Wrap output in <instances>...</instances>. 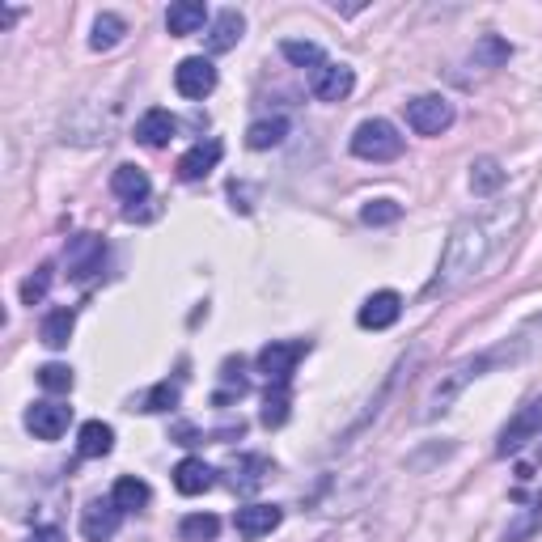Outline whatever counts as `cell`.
Instances as JSON below:
<instances>
[{
  "instance_id": "cell-28",
  "label": "cell",
  "mask_w": 542,
  "mask_h": 542,
  "mask_svg": "<svg viewBox=\"0 0 542 542\" xmlns=\"http://www.w3.org/2000/svg\"><path fill=\"white\" fill-rule=\"evenodd\" d=\"M509 56H513V47H509V39H500V34H479L475 39L479 68H500V64H509Z\"/></svg>"
},
{
  "instance_id": "cell-12",
  "label": "cell",
  "mask_w": 542,
  "mask_h": 542,
  "mask_svg": "<svg viewBox=\"0 0 542 542\" xmlns=\"http://www.w3.org/2000/svg\"><path fill=\"white\" fill-rule=\"evenodd\" d=\"M399 318H403V297L394 293V288H382V293L365 297V305H360V314H356V322L365 331H386Z\"/></svg>"
},
{
  "instance_id": "cell-1",
  "label": "cell",
  "mask_w": 542,
  "mask_h": 542,
  "mask_svg": "<svg viewBox=\"0 0 542 542\" xmlns=\"http://www.w3.org/2000/svg\"><path fill=\"white\" fill-rule=\"evenodd\" d=\"M517 225H521V204H496V208H483L475 216H462V221L449 229V242L441 250L437 276L428 284V297H449V293H458L462 284L483 276V271L492 267V259L513 242Z\"/></svg>"
},
{
  "instance_id": "cell-16",
  "label": "cell",
  "mask_w": 542,
  "mask_h": 542,
  "mask_svg": "<svg viewBox=\"0 0 542 542\" xmlns=\"http://www.w3.org/2000/svg\"><path fill=\"white\" fill-rule=\"evenodd\" d=\"M208 22V5L204 0H178V5L166 9V30L174 39H187V34H200Z\"/></svg>"
},
{
  "instance_id": "cell-31",
  "label": "cell",
  "mask_w": 542,
  "mask_h": 542,
  "mask_svg": "<svg viewBox=\"0 0 542 542\" xmlns=\"http://www.w3.org/2000/svg\"><path fill=\"white\" fill-rule=\"evenodd\" d=\"M259 420H263V428H284V420H288V386H271L267 390Z\"/></svg>"
},
{
  "instance_id": "cell-5",
  "label": "cell",
  "mask_w": 542,
  "mask_h": 542,
  "mask_svg": "<svg viewBox=\"0 0 542 542\" xmlns=\"http://www.w3.org/2000/svg\"><path fill=\"white\" fill-rule=\"evenodd\" d=\"M64 259H68V280L72 284H94L106 267V242L98 238V233H77V238L68 242Z\"/></svg>"
},
{
  "instance_id": "cell-27",
  "label": "cell",
  "mask_w": 542,
  "mask_h": 542,
  "mask_svg": "<svg viewBox=\"0 0 542 542\" xmlns=\"http://www.w3.org/2000/svg\"><path fill=\"white\" fill-rule=\"evenodd\" d=\"M216 534H221V517L212 513H187L178 521V538L183 542H216Z\"/></svg>"
},
{
  "instance_id": "cell-8",
  "label": "cell",
  "mask_w": 542,
  "mask_h": 542,
  "mask_svg": "<svg viewBox=\"0 0 542 542\" xmlns=\"http://www.w3.org/2000/svg\"><path fill=\"white\" fill-rule=\"evenodd\" d=\"M174 89H178V94H183L187 102H204L212 89H216V68H212V60H204V56L178 60V68H174Z\"/></svg>"
},
{
  "instance_id": "cell-2",
  "label": "cell",
  "mask_w": 542,
  "mask_h": 542,
  "mask_svg": "<svg viewBox=\"0 0 542 542\" xmlns=\"http://www.w3.org/2000/svg\"><path fill=\"white\" fill-rule=\"evenodd\" d=\"M542 331V318H530L526 327H521L513 339H500L496 348H487V352H475V356H466V360H458L449 373H441V382L432 386V394H428V403H424V420H437V415H445L449 407H454V399L458 394L471 386V382H479V377H487L492 369H504V365H521L530 352H534V335Z\"/></svg>"
},
{
  "instance_id": "cell-30",
  "label": "cell",
  "mask_w": 542,
  "mask_h": 542,
  "mask_svg": "<svg viewBox=\"0 0 542 542\" xmlns=\"http://www.w3.org/2000/svg\"><path fill=\"white\" fill-rule=\"evenodd\" d=\"M280 56H284L288 64H297V68H310V72H314L318 64H327L322 47L310 43V39H305V43H301V39H284V43H280Z\"/></svg>"
},
{
  "instance_id": "cell-17",
  "label": "cell",
  "mask_w": 542,
  "mask_h": 542,
  "mask_svg": "<svg viewBox=\"0 0 542 542\" xmlns=\"http://www.w3.org/2000/svg\"><path fill=\"white\" fill-rule=\"evenodd\" d=\"M242 30H246V17H242L238 9H221V13L212 17V30H208V51H212V56H221V51L238 47Z\"/></svg>"
},
{
  "instance_id": "cell-13",
  "label": "cell",
  "mask_w": 542,
  "mask_h": 542,
  "mask_svg": "<svg viewBox=\"0 0 542 542\" xmlns=\"http://www.w3.org/2000/svg\"><path fill=\"white\" fill-rule=\"evenodd\" d=\"M221 153H225V144H221V140H200V144H191V149L178 157V178H183V183H200V178H208V174L216 170Z\"/></svg>"
},
{
  "instance_id": "cell-32",
  "label": "cell",
  "mask_w": 542,
  "mask_h": 542,
  "mask_svg": "<svg viewBox=\"0 0 542 542\" xmlns=\"http://www.w3.org/2000/svg\"><path fill=\"white\" fill-rule=\"evenodd\" d=\"M221 382H225V390L216 394V407H225L229 399H242V394L250 390V382L242 377V360H225V369H221Z\"/></svg>"
},
{
  "instance_id": "cell-6",
  "label": "cell",
  "mask_w": 542,
  "mask_h": 542,
  "mask_svg": "<svg viewBox=\"0 0 542 542\" xmlns=\"http://www.w3.org/2000/svg\"><path fill=\"white\" fill-rule=\"evenodd\" d=\"M407 123H411V132H420V136H441V132L454 128V102L441 98V94L411 98L407 102Z\"/></svg>"
},
{
  "instance_id": "cell-18",
  "label": "cell",
  "mask_w": 542,
  "mask_h": 542,
  "mask_svg": "<svg viewBox=\"0 0 542 542\" xmlns=\"http://www.w3.org/2000/svg\"><path fill=\"white\" fill-rule=\"evenodd\" d=\"M212 483H216V471H212L204 458H183V462L174 466V487L183 496H204Z\"/></svg>"
},
{
  "instance_id": "cell-24",
  "label": "cell",
  "mask_w": 542,
  "mask_h": 542,
  "mask_svg": "<svg viewBox=\"0 0 542 542\" xmlns=\"http://www.w3.org/2000/svg\"><path fill=\"white\" fill-rule=\"evenodd\" d=\"M111 500L119 504L123 513H136V509H144V504L153 500V492H149V483H144V479L123 475V479H115V487H111Z\"/></svg>"
},
{
  "instance_id": "cell-23",
  "label": "cell",
  "mask_w": 542,
  "mask_h": 542,
  "mask_svg": "<svg viewBox=\"0 0 542 542\" xmlns=\"http://www.w3.org/2000/svg\"><path fill=\"white\" fill-rule=\"evenodd\" d=\"M284 136H288V119L284 115H271V119H255L246 128V144L255 153H263V149H276V144H284Z\"/></svg>"
},
{
  "instance_id": "cell-15",
  "label": "cell",
  "mask_w": 542,
  "mask_h": 542,
  "mask_svg": "<svg viewBox=\"0 0 542 542\" xmlns=\"http://www.w3.org/2000/svg\"><path fill=\"white\" fill-rule=\"evenodd\" d=\"M178 123L170 111H161V106H153V111H144L140 123H136V140L144 144V149H166V144L174 140Z\"/></svg>"
},
{
  "instance_id": "cell-4",
  "label": "cell",
  "mask_w": 542,
  "mask_h": 542,
  "mask_svg": "<svg viewBox=\"0 0 542 542\" xmlns=\"http://www.w3.org/2000/svg\"><path fill=\"white\" fill-rule=\"evenodd\" d=\"M305 352H310V343L305 339H271L267 348H259V373L271 386H288Z\"/></svg>"
},
{
  "instance_id": "cell-38",
  "label": "cell",
  "mask_w": 542,
  "mask_h": 542,
  "mask_svg": "<svg viewBox=\"0 0 542 542\" xmlns=\"http://www.w3.org/2000/svg\"><path fill=\"white\" fill-rule=\"evenodd\" d=\"M17 22V9H0V26H13Z\"/></svg>"
},
{
  "instance_id": "cell-22",
  "label": "cell",
  "mask_w": 542,
  "mask_h": 542,
  "mask_svg": "<svg viewBox=\"0 0 542 542\" xmlns=\"http://www.w3.org/2000/svg\"><path fill=\"white\" fill-rule=\"evenodd\" d=\"M111 449H115V428L111 424H102V420L81 424V432H77V454L81 458H106Z\"/></svg>"
},
{
  "instance_id": "cell-25",
  "label": "cell",
  "mask_w": 542,
  "mask_h": 542,
  "mask_svg": "<svg viewBox=\"0 0 542 542\" xmlns=\"http://www.w3.org/2000/svg\"><path fill=\"white\" fill-rule=\"evenodd\" d=\"M500 187H504V166L500 161L496 157H475L471 161V191L487 200V195H496Z\"/></svg>"
},
{
  "instance_id": "cell-26",
  "label": "cell",
  "mask_w": 542,
  "mask_h": 542,
  "mask_svg": "<svg viewBox=\"0 0 542 542\" xmlns=\"http://www.w3.org/2000/svg\"><path fill=\"white\" fill-rule=\"evenodd\" d=\"M123 34H128V22H123L119 13H98L94 17V34H89V47L94 51H111L123 43Z\"/></svg>"
},
{
  "instance_id": "cell-29",
  "label": "cell",
  "mask_w": 542,
  "mask_h": 542,
  "mask_svg": "<svg viewBox=\"0 0 542 542\" xmlns=\"http://www.w3.org/2000/svg\"><path fill=\"white\" fill-rule=\"evenodd\" d=\"M267 475H271V462L259 458V454H250V458H242L238 466H233V487H238V492H255Z\"/></svg>"
},
{
  "instance_id": "cell-11",
  "label": "cell",
  "mask_w": 542,
  "mask_h": 542,
  "mask_svg": "<svg viewBox=\"0 0 542 542\" xmlns=\"http://www.w3.org/2000/svg\"><path fill=\"white\" fill-rule=\"evenodd\" d=\"M68 424H72V407H64V403L43 399V403H34V407L26 411V428H30L39 441H60L64 432H68Z\"/></svg>"
},
{
  "instance_id": "cell-10",
  "label": "cell",
  "mask_w": 542,
  "mask_h": 542,
  "mask_svg": "<svg viewBox=\"0 0 542 542\" xmlns=\"http://www.w3.org/2000/svg\"><path fill=\"white\" fill-rule=\"evenodd\" d=\"M119 521H123V509L106 496V500H89L85 509H81V534L89 542H106V538H115L119 534Z\"/></svg>"
},
{
  "instance_id": "cell-35",
  "label": "cell",
  "mask_w": 542,
  "mask_h": 542,
  "mask_svg": "<svg viewBox=\"0 0 542 542\" xmlns=\"http://www.w3.org/2000/svg\"><path fill=\"white\" fill-rule=\"evenodd\" d=\"M399 216H403V204H394V200H369L360 208V221L365 225H394Z\"/></svg>"
},
{
  "instance_id": "cell-19",
  "label": "cell",
  "mask_w": 542,
  "mask_h": 542,
  "mask_svg": "<svg viewBox=\"0 0 542 542\" xmlns=\"http://www.w3.org/2000/svg\"><path fill=\"white\" fill-rule=\"evenodd\" d=\"M542 534V492H534L526 500V509H521L509 526H504V538L500 542H534Z\"/></svg>"
},
{
  "instance_id": "cell-7",
  "label": "cell",
  "mask_w": 542,
  "mask_h": 542,
  "mask_svg": "<svg viewBox=\"0 0 542 542\" xmlns=\"http://www.w3.org/2000/svg\"><path fill=\"white\" fill-rule=\"evenodd\" d=\"M534 437H542V399H530L526 407H521L509 424L500 428V441H496V454L509 458L517 454V449H526Z\"/></svg>"
},
{
  "instance_id": "cell-37",
  "label": "cell",
  "mask_w": 542,
  "mask_h": 542,
  "mask_svg": "<svg viewBox=\"0 0 542 542\" xmlns=\"http://www.w3.org/2000/svg\"><path fill=\"white\" fill-rule=\"evenodd\" d=\"M30 542H64V534H60L56 526H43V530H34V534H30Z\"/></svg>"
},
{
  "instance_id": "cell-14",
  "label": "cell",
  "mask_w": 542,
  "mask_h": 542,
  "mask_svg": "<svg viewBox=\"0 0 542 542\" xmlns=\"http://www.w3.org/2000/svg\"><path fill=\"white\" fill-rule=\"evenodd\" d=\"M284 521V509L280 504H246V509L233 513V526H238L242 538H263L271 534Z\"/></svg>"
},
{
  "instance_id": "cell-21",
  "label": "cell",
  "mask_w": 542,
  "mask_h": 542,
  "mask_svg": "<svg viewBox=\"0 0 542 542\" xmlns=\"http://www.w3.org/2000/svg\"><path fill=\"white\" fill-rule=\"evenodd\" d=\"M72 327H77V310H72V305H60V310H51V314L39 322V339L47 343L51 352H60V348H68Z\"/></svg>"
},
{
  "instance_id": "cell-3",
  "label": "cell",
  "mask_w": 542,
  "mask_h": 542,
  "mask_svg": "<svg viewBox=\"0 0 542 542\" xmlns=\"http://www.w3.org/2000/svg\"><path fill=\"white\" fill-rule=\"evenodd\" d=\"M352 153L360 161H373V166H386V161L403 157V136L390 119H365L352 132Z\"/></svg>"
},
{
  "instance_id": "cell-34",
  "label": "cell",
  "mask_w": 542,
  "mask_h": 542,
  "mask_svg": "<svg viewBox=\"0 0 542 542\" xmlns=\"http://www.w3.org/2000/svg\"><path fill=\"white\" fill-rule=\"evenodd\" d=\"M72 382H77V377H72V369H68V365H56V360L39 369V386H43L47 394H68Z\"/></svg>"
},
{
  "instance_id": "cell-36",
  "label": "cell",
  "mask_w": 542,
  "mask_h": 542,
  "mask_svg": "<svg viewBox=\"0 0 542 542\" xmlns=\"http://www.w3.org/2000/svg\"><path fill=\"white\" fill-rule=\"evenodd\" d=\"M47 288H51V267H39L34 276L22 280V305H39L47 297Z\"/></svg>"
},
{
  "instance_id": "cell-33",
  "label": "cell",
  "mask_w": 542,
  "mask_h": 542,
  "mask_svg": "<svg viewBox=\"0 0 542 542\" xmlns=\"http://www.w3.org/2000/svg\"><path fill=\"white\" fill-rule=\"evenodd\" d=\"M178 399H183V390H178V382H157L149 394L140 399V411H174Z\"/></svg>"
},
{
  "instance_id": "cell-20",
  "label": "cell",
  "mask_w": 542,
  "mask_h": 542,
  "mask_svg": "<svg viewBox=\"0 0 542 542\" xmlns=\"http://www.w3.org/2000/svg\"><path fill=\"white\" fill-rule=\"evenodd\" d=\"M111 191L119 195L123 204H144V200H149V191H153V183H149V174H144L140 166H119L111 174Z\"/></svg>"
},
{
  "instance_id": "cell-9",
  "label": "cell",
  "mask_w": 542,
  "mask_h": 542,
  "mask_svg": "<svg viewBox=\"0 0 542 542\" xmlns=\"http://www.w3.org/2000/svg\"><path fill=\"white\" fill-rule=\"evenodd\" d=\"M356 89V72L348 68V64H318L314 72H310V94L318 98V102H343Z\"/></svg>"
}]
</instances>
